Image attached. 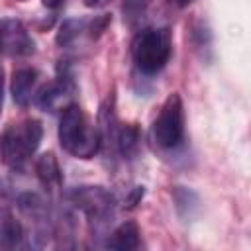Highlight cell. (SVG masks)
<instances>
[{
  "mask_svg": "<svg viewBox=\"0 0 251 251\" xmlns=\"http://www.w3.org/2000/svg\"><path fill=\"white\" fill-rule=\"evenodd\" d=\"M61 147L76 159H92L100 151L98 127H92L82 108L76 102H69L61 110L59 120Z\"/></svg>",
  "mask_w": 251,
  "mask_h": 251,
  "instance_id": "obj_1",
  "label": "cell"
},
{
  "mask_svg": "<svg viewBox=\"0 0 251 251\" xmlns=\"http://www.w3.org/2000/svg\"><path fill=\"white\" fill-rule=\"evenodd\" d=\"M41 137H43V126L39 120L31 118L22 124L10 126L0 139L2 161L14 171H22L27 159L37 151Z\"/></svg>",
  "mask_w": 251,
  "mask_h": 251,
  "instance_id": "obj_2",
  "label": "cell"
},
{
  "mask_svg": "<svg viewBox=\"0 0 251 251\" xmlns=\"http://www.w3.org/2000/svg\"><path fill=\"white\" fill-rule=\"evenodd\" d=\"M131 57L143 75L159 73L171 57V33L167 27H145L131 41Z\"/></svg>",
  "mask_w": 251,
  "mask_h": 251,
  "instance_id": "obj_3",
  "label": "cell"
},
{
  "mask_svg": "<svg viewBox=\"0 0 251 251\" xmlns=\"http://www.w3.org/2000/svg\"><path fill=\"white\" fill-rule=\"evenodd\" d=\"M153 139L163 149H175L184 139V110L178 92H173L161 104L153 122Z\"/></svg>",
  "mask_w": 251,
  "mask_h": 251,
  "instance_id": "obj_4",
  "label": "cell"
},
{
  "mask_svg": "<svg viewBox=\"0 0 251 251\" xmlns=\"http://www.w3.org/2000/svg\"><path fill=\"white\" fill-rule=\"evenodd\" d=\"M69 200L94 222H104L114 206V196L104 186H76L71 190Z\"/></svg>",
  "mask_w": 251,
  "mask_h": 251,
  "instance_id": "obj_5",
  "label": "cell"
},
{
  "mask_svg": "<svg viewBox=\"0 0 251 251\" xmlns=\"http://www.w3.org/2000/svg\"><path fill=\"white\" fill-rule=\"evenodd\" d=\"M35 43L25 25L16 18L0 20V53L8 57H29Z\"/></svg>",
  "mask_w": 251,
  "mask_h": 251,
  "instance_id": "obj_6",
  "label": "cell"
},
{
  "mask_svg": "<svg viewBox=\"0 0 251 251\" xmlns=\"http://www.w3.org/2000/svg\"><path fill=\"white\" fill-rule=\"evenodd\" d=\"M35 175L41 182V186L53 194L61 188L63 184V175H61V167H59V161L55 157V153L47 151V153H41L35 161Z\"/></svg>",
  "mask_w": 251,
  "mask_h": 251,
  "instance_id": "obj_7",
  "label": "cell"
},
{
  "mask_svg": "<svg viewBox=\"0 0 251 251\" xmlns=\"http://www.w3.org/2000/svg\"><path fill=\"white\" fill-rule=\"evenodd\" d=\"M37 80V71L29 67H20L12 73V98L18 106H27L31 100V92Z\"/></svg>",
  "mask_w": 251,
  "mask_h": 251,
  "instance_id": "obj_8",
  "label": "cell"
},
{
  "mask_svg": "<svg viewBox=\"0 0 251 251\" xmlns=\"http://www.w3.org/2000/svg\"><path fill=\"white\" fill-rule=\"evenodd\" d=\"M24 245V227L22 224L6 210H0V247L18 249Z\"/></svg>",
  "mask_w": 251,
  "mask_h": 251,
  "instance_id": "obj_9",
  "label": "cell"
},
{
  "mask_svg": "<svg viewBox=\"0 0 251 251\" xmlns=\"http://www.w3.org/2000/svg\"><path fill=\"white\" fill-rule=\"evenodd\" d=\"M139 235L141 233H139V227L135 222H124L112 231L106 245L110 249H118V251L137 249L139 247Z\"/></svg>",
  "mask_w": 251,
  "mask_h": 251,
  "instance_id": "obj_10",
  "label": "cell"
},
{
  "mask_svg": "<svg viewBox=\"0 0 251 251\" xmlns=\"http://www.w3.org/2000/svg\"><path fill=\"white\" fill-rule=\"evenodd\" d=\"M18 208L31 222H35L39 226L47 224V206L41 200V196H37L33 192H25V194H22L18 198Z\"/></svg>",
  "mask_w": 251,
  "mask_h": 251,
  "instance_id": "obj_11",
  "label": "cell"
},
{
  "mask_svg": "<svg viewBox=\"0 0 251 251\" xmlns=\"http://www.w3.org/2000/svg\"><path fill=\"white\" fill-rule=\"evenodd\" d=\"M116 147L120 149V153H122L124 157L129 159V157L137 151V147H139V129H137L133 124H129V126H122V127L118 129Z\"/></svg>",
  "mask_w": 251,
  "mask_h": 251,
  "instance_id": "obj_12",
  "label": "cell"
},
{
  "mask_svg": "<svg viewBox=\"0 0 251 251\" xmlns=\"http://www.w3.org/2000/svg\"><path fill=\"white\" fill-rule=\"evenodd\" d=\"M84 20H78V18H69L61 24L59 31H57V43L61 47H69L71 43H75V39L80 35V31L84 29Z\"/></svg>",
  "mask_w": 251,
  "mask_h": 251,
  "instance_id": "obj_13",
  "label": "cell"
},
{
  "mask_svg": "<svg viewBox=\"0 0 251 251\" xmlns=\"http://www.w3.org/2000/svg\"><path fill=\"white\" fill-rule=\"evenodd\" d=\"M173 198H175L176 210H178V214L182 218H190V208H196L198 206V196L192 190L184 188V186H176L173 190Z\"/></svg>",
  "mask_w": 251,
  "mask_h": 251,
  "instance_id": "obj_14",
  "label": "cell"
},
{
  "mask_svg": "<svg viewBox=\"0 0 251 251\" xmlns=\"http://www.w3.org/2000/svg\"><path fill=\"white\" fill-rule=\"evenodd\" d=\"M147 6H149V0H124L122 10H124V18L127 20V24L133 25L137 20H141Z\"/></svg>",
  "mask_w": 251,
  "mask_h": 251,
  "instance_id": "obj_15",
  "label": "cell"
},
{
  "mask_svg": "<svg viewBox=\"0 0 251 251\" xmlns=\"http://www.w3.org/2000/svg\"><path fill=\"white\" fill-rule=\"evenodd\" d=\"M108 24H110V16H106V14L94 18V20L90 22V35H92V37H98V35L106 29Z\"/></svg>",
  "mask_w": 251,
  "mask_h": 251,
  "instance_id": "obj_16",
  "label": "cell"
},
{
  "mask_svg": "<svg viewBox=\"0 0 251 251\" xmlns=\"http://www.w3.org/2000/svg\"><path fill=\"white\" fill-rule=\"evenodd\" d=\"M141 196H143V186H135L133 192H131V196L127 198V206H135L141 200Z\"/></svg>",
  "mask_w": 251,
  "mask_h": 251,
  "instance_id": "obj_17",
  "label": "cell"
},
{
  "mask_svg": "<svg viewBox=\"0 0 251 251\" xmlns=\"http://www.w3.org/2000/svg\"><path fill=\"white\" fill-rule=\"evenodd\" d=\"M65 4V0H43V6L49 8V10H57Z\"/></svg>",
  "mask_w": 251,
  "mask_h": 251,
  "instance_id": "obj_18",
  "label": "cell"
},
{
  "mask_svg": "<svg viewBox=\"0 0 251 251\" xmlns=\"http://www.w3.org/2000/svg\"><path fill=\"white\" fill-rule=\"evenodd\" d=\"M2 104H4V71L0 67V114H2Z\"/></svg>",
  "mask_w": 251,
  "mask_h": 251,
  "instance_id": "obj_19",
  "label": "cell"
},
{
  "mask_svg": "<svg viewBox=\"0 0 251 251\" xmlns=\"http://www.w3.org/2000/svg\"><path fill=\"white\" fill-rule=\"evenodd\" d=\"M173 4H176L178 8H184V6H188L190 4V0H171Z\"/></svg>",
  "mask_w": 251,
  "mask_h": 251,
  "instance_id": "obj_20",
  "label": "cell"
},
{
  "mask_svg": "<svg viewBox=\"0 0 251 251\" xmlns=\"http://www.w3.org/2000/svg\"><path fill=\"white\" fill-rule=\"evenodd\" d=\"M84 2V6H88V8H92V6H96V4H100L102 0H82Z\"/></svg>",
  "mask_w": 251,
  "mask_h": 251,
  "instance_id": "obj_21",
  "label": "cell"
}]
</instances>
